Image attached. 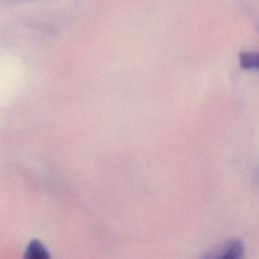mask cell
I'll use <instances>...</instances> for the list:
<instances>
[{
    "label": "cell",
    "instance_id": "cell-4",
    "mask_svg": "<svg viewBox=\"0 0 259 259\" xmlns=\"http://www.w3.org/2000/svg\"><path fill=\"white\" fill-rule=\"evenodd\" d=\"M15 1H40V0H15Z\"/></svg>",
    "mask_w": 259,
    "mask_h": 259
},
{
    "label": "cell",
    "instance_id": "cell-3",
    "mask_svg": "<svg viewBox=\"0 0 259 259\" xmlns=\"http://www.w3.org/2000/svg\"><path fill=\"white\" fill-rule=\"evenodd\" d=\"M27 255L31 258H44L46 257V250L37 241L32 242L27 249Z\"/></svg>",
    "mask_w": 259,
    "mask_h": 259
},
{
    "label": "cell",
    "instance_id": "cell-2",
    "mask_svg": "<svg viewBox=\"0 0 259 259\" xmlns=\"http://www.w3.org/2000/svg\"><path fill=\"white\" fill-rule=\"evenodd\" d=\"M239 62L242 69L259 70V52H241Z\"/></svg>",
    "mask_w": 259,
    "mask_h": 259
},
{
    "label": "cell",
    "instance_id": "cell-1",
    "mask_svg": "<svg viewBox=\"0 0 259 259\" xmlns=\"http://www.w3.org/2000/svg\"><path fill=\"white\" fill-rule=\"evenodd\" d=\"M244 256V244L240 240H231L222 245L217 251L215 257L224 259H239Z\"/></svg>",
    "mask_w": 259,
    "mask_h": 259
}]
</instances>
